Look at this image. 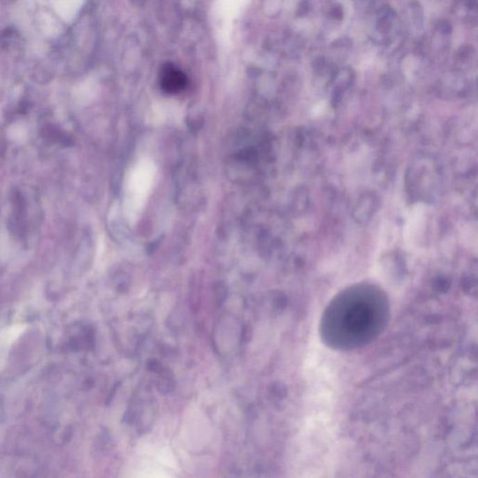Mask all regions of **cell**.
I'll use <instances>...</instances> for the list:
<instances>
[{
    "label": "cell",
    "mask_w": 478,
    "mask_h": 478,
    "mask_svg": "<svg viewBox=\"0 0 478 478\" xmlns=\"http://www.w3.org/2000/svg\"><path fill=\"white\" fill-rule=\"evenodd\" d=\"M384 303L339 301L329 308L324 319L328 339L336 346L354 347L373 338L384 322Z\"/></svg>",
    "instance_id": "obj_1"
},
{
    "label": "cell",
    "mask_w": 478,
    "mask_h": 478,
    "mask_svg": "<svg viewBox=\"0 0 478 478\" xmlns=\"http://www.w3.org/2000/svg\"><path fill=\"white\" fill-rule=\"evenodd\" d=\"M188 83L186 75L181 69L167 63L163 66L161 75H160V83L162 89L167 94H178L186 88Z\"/></svg>",
    "instance_id": "obj_2"
},
{
    "label": "cell",
    "mask_w": 478,
    "mask_h": 478,
    "mask_svg": "<svg viewBox=\"0 0 478 478\" xmlns=\"http://www.w3.org/2000/svg\"><path fill=\"white\" fill-rule=\"evenodd\" d=\"M158 388L160 392H162L163 393H170L171 390H173L174 388L173 380L167 376L162 377L159 380Z\"/></svg>",
    "instance_id": "obj_3"
}]
</instances>
